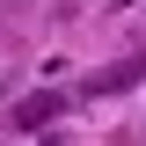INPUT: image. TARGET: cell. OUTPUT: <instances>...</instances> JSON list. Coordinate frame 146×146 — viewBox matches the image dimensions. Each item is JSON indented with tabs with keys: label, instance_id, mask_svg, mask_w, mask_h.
Wrapping results in <instances>:
<instances>
[{
	"label": "cell",
	"instance_id": "6da1fadb",
	"mask_svg": "<svg viewBox=\"0 0 146 146\" xmlns=\"http://www.w3.org/2000/svg\"><path fill=\"white\" fill-rule=\"evenodd\" d=\"M139 73H146V51H139V58H124V66H110V73H95V80H88V95H117V88H131Z\"/></svg>",
	"mask_w": 146,
	"mask_h": 146
},
{
	"label": "cell",
	"instance_id": "7a4b0ae2",
	"mask_svg": "<svg viewBox=\"0 0 146 146\" xmlns=\"http://www.w3.org/2000/svg\"><path fill=\"white\" fill-rule=\"evenodd\" d=\"M58 110H66V95H29V102L15 110V124H22V131H36V124H51Z\"/></svg>",
	"mask_w": 146,
	"mask_h": 146
}]
</instances>
